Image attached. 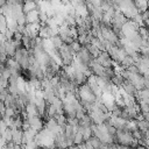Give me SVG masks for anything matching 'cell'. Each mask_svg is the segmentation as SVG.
<instances>
[{
  "instance_id": "28",
  "label": "cell",
  "mask_w": 149,
  "mask_h": 149,
  "mask_svg": "<svg viewBox=\"0 0 149 149\" xmlns=\"http://www.w3.org/2000/svg\"><path fill=\"white\" fill-rule=\"evenodd\" d=\"M1 136L5 137V140L7 141V143H8V142H12V141H13V129H12V128H8V129L5 132V134L1 135Z\"/></svg>"
},
{
  "instance_id": "36",
  "label": "cell",
  "mask_w": 149,
  "mask_h": 149,
  "mask_svg": "<svg viewBox=\"0 0 149 149\" xmlns=\"http://www.w3.org/2000/svg\"><path fill=\"white\" fill-rule=\"evenodd\" d=\"M144 26H146V27H147V28L149 29V20H147V21H144Z\"/></svg>"
},
{
  "instance_id": "24",
  "label": "cell",
  "mask_w": 149,
  "mask_h": 149,
  "mask_svg": "<svg viewBox=\"0 0 149 149\" xmlns=\"http://www.w3.org/2000/svg\"><path fill=\"white\" fill-rule=\"evenodd\" d=\"M127 130L129 132H135V130H139V126H137V121L135 120H128L127 123H126V127H125Z\"/></svg>"
},
{
  "instance_id": "34",
  "label": "cell",
  "mask_w": 149,
  "mask_h": 149,
  "mask_svg": "<svg viewBox=\"0 0 149 149\" xmlns=\"http://www.w3.org/2000/svg\"><path fill=\"white\" fill-rule=\"evenodd\" d=\"M141 114H142V118H143L144 120L149 121V112H147V113H141Z\"/></svg>"
},
{
  "instance_id": "38",
  "label": "cell",
  "mask_w": 149,
  "mask_h": 149,
  "mask_svg": "<svg viewBox=\"0 0 149 149\" xmlns=\"http://www.w3.org/2000/svg\"><path fill=\"white\" fill-rule=\"evenodd\" d=\"M137 149H146V148H144V147H139Z\"/></svg>"
},
{
  "instance_id": "37",
  "label": "cell",
  "mask_w": 149,
  "mask_h": 149,
  "mask_svg": "<svg viewBox=\"0 0 149 149\" xmlns=\"http://www.w3.org/2000/svg\"><path fill=\"white\" fill-rule=\"evenodd\" d=\"M68 149H78V146H72V147H69Z\"/></svg>"
},
{
  "instance_id": "25",
  "label": "cell",
  "mask_w": 149,
  "mask_h": 149,
  "mask_svg": "<svg viewBox=\"0 0 149 149\" xmlns=\"http://www.w3.org/2000/svg\"><path fill=\"white\" fill-rule=\"evenodd\" d=\"M69 45H70L71 51H72L74 55H76V54H77V52H78V51L81 49V47H83V45H81V44H80V43H79L77 40H76V41H73V42H72L71 44H69Z\"/></svg>"
},
{
  "instance_id": "22",
  "label": "cell",
  "mask_w": 149,
  "mask_h": 149,
  "mask_svg": "<svg viewBox=\"0 0 149 149\" xmlns=\"http://www.w3.org/2000/svg\"><path fill=\"white\" fill-rule=\"evenodd\" d=\"M86 142H88V143H90L94 149H100V148H101V146L104 144V143H102V142H101L97 136H92V137H90Z\"/></svg>"
},
{
  "instance_id": "33",
  "label": "cell",
  "mask_w": 149,
  "mask_h": 149,
  "mask_svg": "<svg viewBox=\"0 0 149 149\" xmlns=\"http://www.w3.org/2000/svg\"><path fill=\"white\" fill-rule=\"evenodd\" d=\"M7 129H8V126H7V123L5 122V120L2 119V120L0 121V132H1V135H3Z\"/></svg>"
},
{
  "instance_id": "27",
  "label": "cell",
  "mask_w": 149,
  "mask_h": 149,
  "mask_svg": "<svg viewBox=\"0 0 149 149\" xmlns=\"http://www.w3.org/2000/svg\"><path fill=\"white\" fill-rule=\"evenodd\" d=\"M139 33H140V35L142 36L143 40H149V29L146 26L140 27L139 28Z\"/></svg>"
},
{
  "instance_id": "39",
  "label": "cell",
  "mask_w": 149,
  "mask_h": 149,
  "mask_svg": "<svg viewBox=\"0 0 149 149\" xmlns=\"http://www.w3.org/2000/svg\"><path fill=\"white\" fill-rule=\"evenodd\" d=\"M66 149H68V148H66Z\"/></svg>"
},
{
  "instance_id": "5",
  "label": "cell",
  "mask_w": 149,
  "mask_h": 149,
  "mask_svg": "<svg viewBox=\"0 0 149 149\" xmlns=\"http://www.w3.org/2000/svg\"><path fill=\"white\" fill-rule=\"evenodd\" d=\"M140 28V26L137 23H135L133 20H128L121 28V33H122V37H128L130 34L137 31ZM121 37V38H122Z\"/></svg>"
},
{
  "instance_id": "9",
  "label": "cell",
  "mask_w": 149,
  "mask_h": 149,
  "mask_svg": "<svg viewBox=\"0 0 149 149\" xmlns=\"http://www.w3.org/2000/svg\"><path fill=\"white\" fill-rule=\"evenodd\" d=\"M28 121H29V125H30V128H33L34 130H36L37 133H40L42 129H43V121L40 116H31V118H28Z\"/></svg>"
},
{
  "instance_id": "1",
  "label": "cell",
  "mask_w": 149,
  "mask_h": 149,
  "mask_svg": "<svg viewBox=\"0 0 149 149\" xmlns=\"http://www.w3.org/2000/svg\"><path fill=\"white\" fill-rule=\"evenodd\" d=\"M115 140L123 147H128V146H134L136 143V139L133 136V133L127 130L126 128L123 129H118L116 135H115Z\"/></svg>"
},
{
  "instance_id": "29",
  "label": "cell",
  "mask_w": 149,
  "mask_h": 149,
  "mask_svg": "<svg viewBox=\"0 0 149 149\" xmlns=\"http://www.w3.org/2000/svg\"><path fill=\"white\" fill-rule=\"evenodd\" d=\"M137 106H139V108H140L141 113H147V112H149V105H148L147 102H144V101L140 100Z\"/></svg>"
},
{
  "instance_id": "15",
  "label": "cell",
  "mask_w": 149,
  "mask_h": 149,
  "mask_svg": "<svg viewBox=\"0 0 149 149\" xmlns=\"http://www.w3.org/2000/svg\"><path fill=\"white\" fill-rule=\"evenodd\" d=\"M87 78H88V77L86 76V73H84V72H81V71H76L73 81H74L78 86H81V85H84V84L87 83Z\"/></svg>"
},
{
  "instance_id": "8",
  "label": "cell",
  "mask_w": 149,
  "mask_h": 149,
  "mask_svg": "<svg viewBox=\"0 0 149 149\" xmlns=\"http://www.w3.org/2000/svg\"><path fill=\"white\" fill-rule=\"evenodd\" d=\"M54 146L59 148V149H66L68 148V143H66V136L64 133H59L57 135H55L54 139Z\"/></svg>"
},
{
  "instance_id": "18",
  "label": "cell",
  "mask_w": 149,
  "mask_h": 149,
  "mask_svg": "<svg viewBox=\"0 0 149 149\" xmlns=\"http://www.w3.org/2000/svg\"><path fill=\"white\" fill-rule=\"evenodd\" d=\"M37 8V3L35 1H31V0H24V3H23V13L27 14L31 10H35Z\"/></svg>"
},
{
  "instance_id": "16",
  "label": "cell",
  "mask_w": 149,
  "mask_h": 149,
  "mask_svg": "<svg viewBox=\"0 0 149 149\" xmlns=\"http://www.w3.org/2000/svg\"><path fill=\"white\" fill-rule=\"evenodd\" d=\"M14 144H23V129H13V141Z\"/></svg>"
},
{
  "instance_id": "7",
  "label": "cell",
  "mask_w": 149,
  "mask_h": 149,
  "mask_svg": "<svg viewBox=\"0 0 149 149\" xmlns=\"http://www.w3.org/2000/svg\"><path fill=\"white\" fill-rule=\"evenodd\" d=\"M95 61L105 68H112V65H113V59L111 58V56L107 51H101L99 54V56L95 58Z\"/></svg>"
},
{
  "instance_id": "26",
  "label": "cell",
  "mask_w": 149,
  "mask_h": 149,
  "mask_svg": "<svg viewBox=\"0 0 149 149\" xmlns=\"http://www.w3.org/2000/svg\"><path fill=\"white\" fill-rule=\"evenodd\" d=\"M84 142H85V140H84V135H83L81 133L77 132L76 135H74V139H73V143H74L76 146H79V144H81V143H84Z\"/></svg>"
},
{
  "instance_id": "20",
  "label": "cell",
  "mask_w": 149,
  "mask_h": 149,
  "mask_svg": "<svg viewBox=\"0 0 149 149\" xmlns=\"http://www.w3.org/2000/svg\"><path fill=\"white\" fill-rule=\"evenodd\" d=\"M137 126H139V130H141L142 133H147L149 130V121L144 120L143 118L137 120Z\"/></svg>"
},
{
  "instance_id": "13",
  "label": "cell",
  "mask_w": 149,
  "mask_h": 149,
  "mask_svg": "<svg viewBox=\"0 0 149 149\" xmlns=\"http://www.w3.org/2000/svg\"><path fill=\"white\" fill-rule=\"evenodd\" d=\"M36 135H37V132L34 130L33 128H29L28 130H23V144L26 146L27 143L34 141Z\"/></svg>"
},
{
  "instance_id": "10",
  "label": "cell",
  "mask_w": 149,
  "mask_h": 149,
  "mask_svg": "<svg viewBox=\"0 0 149 149\" xmlns=\"http://www.w3.org/2000/svg\"><path fill=\"white\" fill-rule=\"evenodd\" d=\"M121 88H122L127 94L133 95V97H135V95H136V93H137L136 87H135V86H134L129 80H127V79H125V81H123V84H122Z\"/></svg>"
},
{
  "instance_id": "21",
  "label": "cell",
  "mask_w": 149,
  "mask_h": 149,
  "mask_svg": "<svg viewBox=\"0 0 149 149\" xmlns=\"http://www.w3.org/2000/svg\"><path fill=\"white\" fill-rule=\"evenodd\" d=\"M50 41H51V43H52V45H54V48H55L56 50H59V48L64 44V42H63V40L61 38L59 35H56V36L51 37Z\"/></svg>"
},
{
  "instance_id": "17",
  "label": "cell",
  "mask_w": 149,
  "mask_h": 149,
  "mask_svg": "<svg viewBox=\"0 0 149 149\" xmlns=\"http://www.w3.org/2000/svg\"><path fill=\"white\" fill-rule=\"evenodd\" d=\"M134 3L140 13H143L149 9V1L148 0H134Z\"/></svg>"
},
{
  "instance_id": "19",
  "label": "cell",
  "mask_w": 149,
  "mask_h": 149,
  "mask_svg": "<svg viewBox=\"0 0 149 149\" xmlns=\"http://www.w3.org/2000/svg\"><path fill=\"white\" fill-rule=\"evenodd\" d=\"M92 125H94V123H93L91 116L88 115V113L85 114V116H84L81 120H79V126H81V127L87 128V127H92Z\"/></svg>"
},
{
  "instance_id": "12",
  "label": "cell",
  "mask_w": 149,
  "mask_h": 149,
  "mask_svg": "<svg viewBox=\"0 0 149 149\" xmlns=\"http://www.w3.org/2000/svg\"><path fill=\"white\" fill-rule=\"evenodd\" d=\"M6 66L10 70V72H20V69H21V65L13 58V57H8L7 61H6Z\"/></svg>"
},
{
  "instance_id": "14",
  "label": "cell",
  "mask_w": 149,
  "mask_h": 149,
  "mask_svg": "<svg viewBox=\"0 0 149 149\" xmlns=\"http://www.w3.org/2000/svg\"><path fill=\"white\" fill-rule=\"evenodd\" d=\"M24 111H26L28 118H31V116H38V115H40V112H38L37 107H36V105H35L34 102H29V104H27ZM28 118H27V119H28Z\"/></svg>"
},
{
  "instance_id": "6",
  "label": "cell",
  "mask_w": 149,
  "mask_h": 149,
  "mask_svg": "<svg viewBox=\"0 0 149 149\" xmlns=\"http://www.w3.org/2000/svg\"><path fill=\"white\" fill-rule=\"evenodd\" d=\"M128 21V19L125 16V14L120 10V9H116L115 12V15L113 17V21H112V28H122V26Z\"/></svg>"
},
{
  "instance_id": "11",
  "label": "cell",
  "mask_w": 149,
  "mask_h": 149,
  "mask_svg": "<svg viewBox=\"0 0 149 149\" xmlns=\"http://www.w3.org/2000/svg\"><path fill=\"white\" fill-rule=\"evenodd\" d=\"M26 21H27V24L35 23V22H41L38 10L35 9V10H31V12L27 13V14H26Z\"/></svg>"
},
{
  "instance_id": "2",
  "label": "cell",
  "mask_w": 149,
  "mask_h": 149,
  "mask_svg": "<svg viewBox=\"0 0 149 149\" xmlns=\"http://www.w3.org/2000/svg\"><path fill=\"white\" fill-rule=\"evenodd\" d=\"M59 54H61V57H62V63L64 66H69V65H72L76 56L71 51L70 49V45L69 44H63L61 48H59Z\"/></svg>"
},
{
  "instance_id": "31",
  "label": "cell",
  "mask_w": 149,
  "mask_h": 149,
  "mask_svg": "<svg viewBox=\"0 0 149 149\" xmlns=\"http://www.w3.org/2000/svg\"><path fill=\"white\" fill-rule=\"evenodd\" d=\"M40 148L41 147L35 141H31V142H29V143L26 144V149H40Z\"/></svg>"
},
{
  "instance_id": "4",
  "label": "cell",
  "mask_w": 149,
  "mask_h": 149,
  "mask_svg": "<svg viewBox=\"0 0 149 149\" xmlns=\"http://www.w3.org/2000/svg\"><path fill=\"white\" fill-rule=\"evenodd\" d=\"M76 58H77L80 63H83V64H85V65H91V63H92L93 59H94V57H93L92 54L87 50L86 47H81V49L76 54Z\"/></svg>"
},
{
  "instance_id": "32",
  "label": "cell",
  "mask_w": 149,
  "mask_h": 149,
  "mask_svg": "<svg viewBox=\"0 0 149 149\" xmlns=\"http://www.w3.org/2000/svg\"><path fill=\"white\" fill-rule=\"evenodd\" d=\"M0 94H1V101H5V100H6V98H7V95L9 94L8 88L1 87V92H0Z\"/></svg>"
},
{
  "instance_id": "30",
  "label": "cell",
  "mask_w": 149,
  "mask_h": 149,
  "mask_svg": "<svg viewBox=\"0 0 149 149\" xmlns=\"http://www.w3.org/2000/svg\"><path fill=\"white\" fill-rule=\"evenodd\" d=\"M84 140L85 141H87L90 137H92L93 136V133H92V129H91V127H87V128H85V130H84Z\"/></svg>"
},
{
  "instance_id": "3",
  "label": "cell",
  "mask_w": 149,
  "mask_h": 149,
  "mask_svg": "<svg viewBox=\"0 0 149 149\" xmlns=\"http://www.w3.org/2000/svg\"><path fill=\"white\" fill-rule=\"evenodd\" d=\"M107 52L109 54V56L113 59V62L114 63H118V64H121L122 61L126 58V56H128L127 52H126V50L122 47H119V45L111 47Z\"/></svg>"
},
{
  "instance_id": "23",
  "label": "cell",
  "mask_w": 149,
  "mask_h": 149,
  "mask_svg": "<svg viewBox=\"0 0 149 149\" xmlns=\"http://www.w3.org/2000/svg\"><path fill=\"white\" fill-rule=\"evenodd\" d=\"M135 64V61H134V58L132 57V56H126V58L122 61V63L120 64L125 70H127L128 68H130L132 65H134Z\"/></svg>"
},
{
  "instance_id": "35",
  "label": "cell",
  "mask_w": 149,
  "mask_h": 149,
  "mask_svg": "<svg viewBox=\"0 0 149 149\" xmlns=\"http://www.w3.org/2000/svg\"><path fill=\"white\" fill-rule=\"evenodd\" d=\"M100 149H109V147H108V144H102Z\"/></svg>"
}]
</instances>
